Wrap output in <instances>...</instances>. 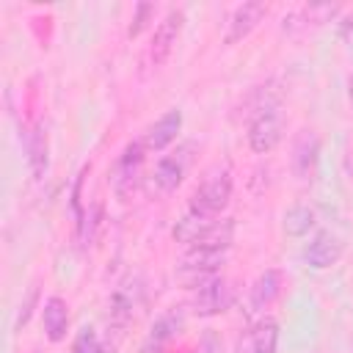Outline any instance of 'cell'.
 <instances>
[{
  "label": "cell",
  "instance_id": "277c9868",
  "mask_svg": "<svg viewBox=\"0 0 353 353\" xmlns=\"http://www.w3.org/2000/svg\"><path fill=\"white\" fill-rule=\"evenodd\" d=\"M182 22H185V11L176 8V6L168 8V14L157 22L154 39H152V47H149V58H152L154 66H163V63L171 58L174 44H176V39H179V33H182Z\"/></svg>",
  "mask_w": 353,
  "mask_h": 353
},
{
  "label": "cell",
  "instance_id": "9c48e42d",
  "mask_svg": "<svg viewBox=\"0 0 353 353\" xmlns=\"http://www.w3.org/2000/svg\"><path fill=\"white\" fill-rule=\"evenodd\" d=\"M146 152H149V149H146L143 141H132V143H127V149L121 152L119 168H116V190H119V196H127V193L135 188Z\"/></svg>",
  "mask_w": 353,
  "mask_h": 353
},
{
  "label": "cell",
  "instance_id": "52a82bcc",
  "mask_svg": "<svg viewBox=\"0 0 353 353\" xmlns=\"http://www.w3.org/2000/svg\"><path fill=\"white\" fill-rule=\"evenodd\" d=\"M320 160V135L314 130H301L292 141V171L298 179H312Z\"/></svg>",
  "mask_w": 353,
  "mask_h": 353
},
{
  "label": "cell",
  "instance_id": "5b68a950",
  "mask_svg": "<svg viewBox=\"0 0 353 353\" xmlns=\"http://www.w3.org/2000/svg\"><path fill=\"white\" fill-rule=\"evenodd\" d=\"M342 240L334 234V232H328V229H323V232H317L314 237H312V243L303 248V262L312 268V270H328V268H334L339 259H342Z\"/></svg>",
  "mask_w": 353,
  "mask_h": 353
},
{
  "label": "cell",
  "instance_id": "2e32d148",
  "mask_svg": "<svg viewBox=\"0 0 353 353\" xmlns=\"http://www.w3.org/2000/svg\"><path fill=\"white\" fill-rule=\"evenodd\" d=\"M314 223H317V215H314V210L306 207V204L290 207V210L284 212V221H281L287 237H303V234H309V232L314 229Z\"/></svg>",
  "mask_w": 353,
  "mask_h": 353
},
{
  "label": "cell",
  "instance_id": "5bb4252c",
  "mask_svg": "<svg viewBox=\"0 0 353 353\" xmlns=\"http://www.w3.org/2000/svg\"><path fill=\"white\" fill-rule=\"evenodd\" d=\"M25 149H28V165H30L33 179H41L47 174V165H50V143H47V132L41 124H36L28 132Z\"/></svg>",
  "mask_w": 353,
  "mask_h": 353
},
{
  "label": "cell",
  "instance_id": "ffe728a7",
  "mask_svg": "<svg viewBox=\"0 0 353 353\" xmlns=\"http://www.w3.org/2000/svg\"><path fill=\"white\" fill-rule=\"evenodd\" d=\"M193 353H223V342H221L218 331L207 328V331H204V334L199 336V342H196Z\"/></svg>",
  "mask_w": 353,
  "mask_h": 353
},
{
  "label": "cell",
  "instance_id": "ac0fdd59",
  "mask_svg": "<svg viewBox=\"0 0 353 353\" xmlns=\"http://www.w3.org/2000/svg\"><path fill=\"white\" fill-rule=\"evenodd\" d=\"M154 3H138L135 6V11H132V19H130V28H127V39H138L146 28H149V22L154 19Z\"/></svg>",
  "mask_w": 353,
  "mask_h": 353
},
{
  "label": "cell",
  "instance_id": "9a60e30c",
  "mask_svg": "<svg viewBox=\"0 0 353 353\" xmlns=\"http://www.w3.org/2000/svg\"><path fill=\"white\" fill-rule=\"evenodd\" d=\"M185 179V157L182 154H168V157H160L157 165H154V182L160 190L171 193L182 185Z\"/></svg>",
  "mask_w": 353,
  "mask_h": 353
},
{
  "label": "cell",
  "instance_id": "e0dca14e",
  "mask_svg": "<svg viewBox=\"0 0 353 353\" xmlns=\"http://www.w3.org/2000/svg\"><path fill=\"white\" fill-rule=\"evenodd\" d=\"M279 347V323L273 317H262L251 331V353H276Z\"/></svg>",
  "mask_w": 353,
  "mask_h": 353
},
{
  "label": "cell",
  "instance_id": "44dd1931",
  "mask_svg": "<svg viewBox=\"0 0 353 353\" xmlns=\"http://www.w3.org/2000/svg\"><path fill=\"white\" fill-rule=\"evenodd\" d=\"M36 301H39V287H30V290H28V298H25V303L19 306V314H17V328H22V325L30 320V312H33Z\"/></svg>",
  "mask_w": 353,
  "mask_h": 353
},
{
  "label": "cell",
  "instance_id": "8fae6325",
  "mask_svg": "<svg viewBox=\"0 0 353 353\" xmlns=\"http://www.w3.org/2000/svg\"><path fill=\"white\" fill-rule=\"evenodd\" d=\"M179 130H182V110H179V108H171V110H165V113L146 130L143 143H146L149 152H163V149H168V146L176 141Z\"/></svg>",
  "mask_w": 353,
  "mask_h": 353
},
{
  "label": "cell",
  "instance_id": "ba28073f",
  "mask_svg": "<svg viewBox=\"0 0 353 353\" xmlns=\"http://www.w3.org/2000/svg\"><path fill=\"white\" fill-rule=\"evenodd\" d=\"M182 325H185V314H182L179 309L163 312V314L152 323V328H149V334H146V339H143V345H141V353H160V350L182 331Z\"/></svg>",
  "mask_w": 353,
  "mask_h": 353
},
{
  "label": "cell",
  "instance_id": "d6986e66",
  "mask_svg": "<svg viewBox=\"0 0 353 353\" xmlns=\"http://www.w3.org/2000/svg\"><path fill=\"white\" fill-rule=\"evenodd\" d=\"M72 353H102V345L97 339L94 328H80L74 342H72Z\"/></svg>",
  "mask_w": 353,
  "mask_h": 353
},
{
  "label": "cell",
  "instance_id": "4fadbf2b",
  "mask_svg": "<svg viewBox=\"0 0 353 353\" xmlns=\"http://www.w3.org/2000/svg\"><path fill=\"white\" fill-rule=\"evenodd\" d=\"M281 290H284V273L276 270V268L262 270V273L254 279V284H251V306H254V309L270 306V303L281 295Z\"/></svg>",
  "mask_w": 353,
  "mask_h": 353
},
{
  "label": "cell",
  "instance_id": "8992f818",
  "mask_svg": "<svg viewBox=\"0 0 353 353\" xmlns=\"http://www.w3.org/2000/svg\"><path fill=\"white\" fill-rule=\"evenodd\" d=\"M265 14H268V6L259 3V0L240 3V6L232 11L229 22H226V36H223V41H226V44H237V41H243V39H245V36L265 19Z\"/></svg>",
  "mask_w": 353,
  "mask_h": 353
},
{
  "label": "cell",
  "instance_id": "7a4b0ae2",
  "mask_svg": "<svg viewBox=\"0 0 353 353\" xmlns=\"http://www.w3.org/2000/svg\"><path fill=\"white\" fill-rule=\"evenodd\" d=\"M229 199H232V176H229V171L215 168V171H210V174L201 179V185L193 190V196H190V210L215 218L221 210H226Z\"/></svg>",
  "mask_w": 353,
  "mask_h": 353
},
{
  "label": "cell",
  "instance_id": "7c38bea8",
  "mask_svg": "<svg viewBox=\"0 0 353 353\" xmlns=\"http://www.w3.org/2000/svg\"><path fill=\"white\" fill-rule=\"evenodd\" d=\"M41 325L50 342H63L69 331V306L61 295H50L41 306Z\"/></svg>",
  "mask_w": 353,
  "mask_h": 353
},
{
  "label": "cell",
  "instance_id": "30bf717a",
  "mask_svg": "<svg viewBox=\"0 0 353 353\" xmlns=\"http://www.w3.org/2000/svg\"><path fill=\"white\" fill-rule=\"evenodd\" d=\"M218 226V221L212 218V215H204V212H196V210H188L179 221H176V226H174V240L176 243H185V245H201L210 234H212V229Z\"/></svg>",
  "mask_w": 353,
  "mask_h": 353
},
{
  "label": "cell",
  "instance_id": "6da1fadb",
  "mask_svg": "<svg viewBox=\"0 0 353 353\" xmlns=\"http://www.w3.org/2000/svg\"><path fill=\"white\" fill-rule=\"evenodd\" d=\"M245 138H248V146H251L254 154L273 152L281 143V138H284V116H281V110L276 105L259 108V113L248 124Z\"/></svg>",
  "mask_w": 353,
  "mask_h": 353
},
{
  "label": "cell",
  "instance_id": "7402d4cb",
  "mask_svg": "<svg viewBox=\"0 0 353 353\" xmlns=\"http://www.w3.org/2000/svg\"><path fill=\"white\" fill-rule=\"evenodd\" d=\"M347 102H350V108H353V72L347 74Z\"/></svg>",
  "mask_w": 353,
  "mask_h": 353
},
{
  "label": "cell",
  "instance_id": "3957f363",
  "mask_svg": "<svg viewBox=\"0 0 353 353\" xmlns=\"http://www.w3.org/2000/svg\"><path fill=\"white\" fill-rule=\"evenodd\" d=\"M190 306L199 317H215V314H221L232 306V287L226 284L223 276H212V279H207L196 287V295H193Z\"/></svg>",
  "mask_w": 353,
  "mask_h": 353
}]
</instances>
